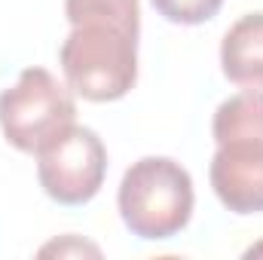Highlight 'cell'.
<instances>
[{"label": "cell", "instance_id": "6da1fadb", "mask_svg": "<svg viewBox=\"0 0 263 260\" xmlns=\"http://www.w3.org/2000/svg\"><path fill=\"white\" fill-rule=\"evenodd\" d=\"M70 34L59 62L70 92L86 101H117L138 80V0H65Z\"/></svg>", "mask_w": 263, "mask_h": 260}, {"label": "cell", "instance_id": "7a4b0ae2", "mask_svg": "<svg viewBox=\"0 0 263 260\" xmlns=\"http://www.w3.org/2000/svg\"><path fill=\"white\" fill-rule=\"evenodd\" d=\"M217 153L208 178L233 214L263 211V92L227 98L211 120Z\"/></svg>", "mask_w": 263, "mask_h": 260}, {"label": "cell", "instance_id": "3957f363", "mask_svg": "<svg viewBox=\"0 0 263 260\" xmlns=\"http://www.w3.org/2000/svg\"><path fill=\"white\" fill-rule=\"evenodd\" d=\"M193 178L168 156H144L132 162L120 181V217L132 236L162 242L178 236L193 217Z\"/></svg>", "mask_w": 263, "mask_h": 260}, {"label": "cell", "instance_id": "277c9868", "mask_svg": "<svg viewBox=\"0 0 263 260\" xmlns=\"http://www.w3.org/2000/svg\"><path fill=\"white\" fill-rule=\"evenodd\" d=\"M77 104L59 77L46 67H25L18 80L0 92L3 138L22 153H40L52 138L73 126Z\"/></svg>", "mask_w": 263, "mask_h": 260}, {"label": "cell", "instance_id": "5b68a950", "mask_svg": "<svg viewBox=\"0 0 263 260\" xmlns=\"http://www.w3.org/2000/svg\"><path fill=\"white\" fill-rule=\"evenodd\" d=\"M107 175V150L89 126H70L37 153V178L59 205H86Z\"/></svg>", "mask_w": 263, "mask_h": 260}, {"label": "cell", "instance_id": "8992f818", "mask_svg": "<svg viewBox=\"0 0 263 260\" xmlns=\"http://www.w3.org/2000/svg\"><path fill=\"white\" fill-rule=\"evenodd\" d=\"M223 77L248 92L263 89V12L242 15L220 43Z\"/></svg>", "mask_w": 263, "mask_h": 260}, {"label": "cell", "instance_id": "52a82bcc", "mask_svg": "<svg viewBox=\"0 0 263 260\" xmlns=\"http://www.w3.org/2000/svg\"><path fill=\"white\" fill-rule=\"evenodd\" d=\"M156 12L175 25H202L217 15L223 0H150Z\"/></svg>", "mask_w": 263, "mask_h": 260}]
</instances>
